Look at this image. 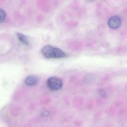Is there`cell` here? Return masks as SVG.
Here are the masks:
<instances>
[{"instance_id": "obj_7", "label": "cell", "mask_w": 127, "mask_h": 127, "mask_svg": "<svg viewBox=\"0 0 127 127\" xmlns=\"http://www.w3.org/2000/svg\"><path fill=\"white\" fill-rule=\"evenodd\" d=\"M100 93L102 96H105L106 95V92L104 90H102L100 92Z\"/></svg>"}, {"instance_id": "obj_3", "label": "cell", "mask_w": 127, "mask_h": 127, "mask_svg": "<svg viewBox=\"0 0 127 127\" xmlns=\"http://www.w3.org/2000/svg\"><path fill=\"white\" fill-rule=\"evenodd\" d=\"M122 21L121 18L118 16H112L108 21V25L112 29H117L121 26Z\"/></svg>"}, {"instance_id": "obj_4", "label": "cell", "mask_w": 127, "mask_h": 127, "mask_svg": "<svg viewBox=\"0 0 127 127\" xmlns=\"http://www.w3.org/2000/svg\"><path fill=\"white\" fill-rule=\"evenodd\" d=\"M38 78L35 75H30L26 78L25 80V84L28 86H33L38 83Z\"/></svg>"}, {"instance_id": "obj_5", "label": "cell", "mask_w": 127, "mask_h": 127, "mask_svg": "<svg viewBox=\"0 0 127 127\" xmlns=\"http://www.w3.org/2000/svg\"><path fill=\"white\" fill-rule=\"evenodd\" d=\"M17 38L21 42L25 45H29V42L26 36L22 33H16Z\"/></svg>"}, {"instance_id": "obj_2", "label": "cell", "mask_w": 127, "mask_h": 127, "mask_svg": "<svg viewBox=\"0 0 127 127\" xmlns=\"http://www.w3.org/2000/svg\"><path fill=\"white\" fill-rule=\"evenodd\" d=\"M47 83L48 88L53 90L61 89L63 85L62 80L56 76H53L48 78Z\"/></svg>"}, {"instance_id": "obj_1", "label": "cell", "mask_w": 127, "mask_h": 127, "mask_svg": "<svg viewBox=\"0 0 127 127\" xmlns=\"http://www.w3.org/2000/svg\"><path fill=\"white\" fill-rule=\"evenodd\" d=\"M42 53L47 59H61L67 56L61 49L50 45H46L42 48Z\"/></svg>"}, {"instance_id": "obj_6", "label": "cell", "mask_w": 127, "mask_h": 127, "mask_svg": "<svg viewBox=\"0 0 127 127\" xmlns=\"http://www.w3.org/2000/svg\"><path fill=\"white\" fill-rule=\"evenodd\" d=\"M6 18V13L3 10L0 9V24L3 22Z\"/></svg>"}]
</instances>
